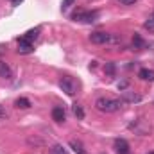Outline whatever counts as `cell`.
Masks as SVG:
<instances>
[{
    "label": "cell",
    "mask_w": 154,
    "mask_h": 154,
    "mask_svg": "<svg viewBox=\"0 0 154 154\" xmlns=\"http://www.w3.org/2000/svg\"><path fill=\"white\" fill-rule=\"evenodd\" d=\"M32 50H34V43L32 41L25 39L23 36L18 38V54H31Z\"/></svg>",
    "instance_id": "6"
},
{
    "label": "cell",
    "mask_w": 154,
    "mask_h": 154,
    "mask_svg": "<svg viewBox=\"0 0 154 154\" xmlns=\"http://www.w3.org/2000/svg\"><path fill=\"white\" fill-rule=\"evenodd\" d=\"M143 47H145L143 39L140 38V34H136V32H134V36H133V48H136V50H142Z\"/></svg>",
    "instance_id": "14"
},
{
    "label": "cell",
    "mask_w": 154,
    "mask_h": 154,
    "mask_svg": "<svg viewBox=\"0 0 154 154\" xmlns=\"http://www.w3.org/2000/svg\"><path fill=\"white\" fill-rule=\"evenodd\" d=\"M14 106L16 108H22V109H27V108H31V100L25 99V97H20V99L14 100Z\"/></svg>",
    "instance_id": "13"
},
{
    "label": "cell",
    "mask_w": 154,
    "mask_h": 154,
    "mask_svg": "<svg viewBox=\"0 0 154 154\" xmlns=\"http://www.w3.org/2000/svg\"><path fill=\"white\" fill-rule=\"evenodd\" d=\"M95 108L100 111V113H115L122 108V100H116V99H109V97H100L95 100Z\"/></svg>",
    "instance_id": "1"
},
{
    "label": "cell",
    "mask_w": 154,
    "mask_h": 154,
    "mask_svg": "<svg viewBox=\"0 0 154 154\" xmlns=\"http://www.w3.org/2000/svg\"><path fill=\"white\" fill-rule=\"evenodd\" d=\"M74 2H75V0H63V4H61V9H63V11H66V9H68V7H70Z\"/></svg>",
    "instance_id": "20"
},
{
    "label": "cell",
    "mask_w": 154,
    "mask_h": 154,
    "mask_svg": "<svg viewBox=\"0 0 154 154\" xmlns=\"http://www.w3.org/2000/svg\"><path fill=\"white\" fill-rule=\"evenodd\" d=\"M38 36H39V27H36V29H31V31H27V32L23 34V38L29 39V41H34Z\"/></svg>",
    "instance_id": "16"
},
{
    "label": "cell",
    "mask_w": 154,
    "mask_h": 154,
    "mask_svg": "<svg viewBox=\"0 0 154 154\" xmlns=\"http://www.w3.org/2000/svg\"><path fill=\"white\" fill-rule=\"evenodd\" d=\"M129 129L134 131V133L140 134V136H145V134L151 133V124H149L145 118H136V120H133V122L129 124Z\"/></svg>",
    "instance_id": "3"
},
{
    "label": "cell",
    "mask_w": 154,
    "mask_h": 154,
    "mask_svg": "<svg viewBox=\"0 0 154 154\" xmlns=\"http://www.w3.org/2000/svg\"><path fill=\"white\" fill-rule=\"evenodd\" d=\"M138 77H140L142 81H149V82H152V81H154V70H149V68H142V70L138 72Z\"/></svg>",
    "instance_id": "11"
},
{
    "label": "cell",
    "mask_w": 154,
    "mask_h": 154,
    "mask_svg": "<svg viewBox=\"0 0 154 154\" xmlns=\"http://www.w3.org/2000/svg\"><path fill=\"white\" fill-rule=\"evenodd\" d=\"M118 2H120L122 5H133V4H134L136 0H118Z\"/></svg>",
    "instance_id": "22"
},
{
    "label": "cell",
    "mask_w": 154,
    "mask_h": 154,
    "mask_svg": "<svg viewBox=\"0 0 154 154\" xmlns=\"http://www.w3.org/2000/svg\"><path fill=\"white\" fill-rule=\"evenodd\" d=\"M72 113H74V116H75L77 120H82L84 118V109L81 108V104H74L72 106Z\"/></svg>",
    "instance_id": "15"
},
{
    "label": "cell",
    "mask_w": 154,
    "mask_h": 154,
    "mask_svg": "<svg viewBox=\"0 0 154 154\" xmlns=\"http://www.w3.org/2000/svg\"><path fill=\"white\" fill-rule=\"evenodd\" d=\"M149 18H151V20H154V11H152V14H151V16H149Z\"/></svg>",
    "instance_id": "25"
},
{
    "label": "cell",
    "mask_w": 154,
    "mask_h": 154,
    "mask_svg": "<svg viewBox=\"0 0 154 154\" xmlns=\"http://www.w3.org/2000/svg\"><path fill=\"white\" fill-rule=\"evenodd\" d=\"M90 41L95 43V45H106V43H118L120 38H118L116 34H109V32H100V31H97V32H91V34H90Z\"/></svg>",
    "instance_id": "2"
},
{
    "label": "cell",
    "mask_w": 154,
    "mask_h": 154,
    "mask_svg": "<svg viewBox=\"0 0 154 154\" xmlns=\"http://www.w3.org/2000/svg\"><path fill=\"white\" fill-rule=\"evenodd\" d=\"M50 154H68V151L63 145H52L50 147Z\"/></svg>",
    "instance_id": "17"
},
{
    "label": "cell",
    "mask_w": 154,
    "mask_h": 154,
    "mask_svg": "<svg viewBox=\"0 0 154 154\" xmlns=\"http://www.w3.org/2000/svg\"><path fill=\"white\" fill-rule=\"evenodd\" d=\"M52 118H54L57 124L65 122V118H66V113H65V109H63L61 106H56V108L52 109Z\"/></svg>",
    "instance_id": "10"
},
{
    "label": "cell",
    "mask_w": 154,
    "mask_h": 154,
    "mask_svg": "<svg viewBox=\"0 0 154 154\" xmlns=\"http://www.w3.org/2000/svg\"><path fill=\"white\" fill-rule=\"evenodd\" d=\"M106 72H108L109 75H113V74H115V65H113V63H108V65H106Z\"/></svg>",
    "instance_id": "21"
},
{
    "label": "cell",
    "mask_w": 154,
    "mask_h": 154,
    "mask_svg": "<svg viewBox=\"0 0 154 154\" xmlns=\"http://www.w3.org/2000/svg\"><path fill=\"white\" fill-rule=\"evenodd\" d=\"M122 104H134V102H140L142 100V95L140 93H134V91H124L122 93Z\"/></svg>",
    "instance_id": "7"
},
{
    "label": "cell",
    "mask_w": 154,
    "mask_h": 154,
    "mask_svg": "<svg viewBox=\"0 0 154 154\" xmlns=\"http://www.w3.org/2000/svg\"><path fill=\"white\" fill-rule=\"evenodd\" d=\"M143 27H145L147 31H151V32H154V20H151V18H147V22L143 23Z\"/></svg>",
    "instance_id": "18"
},
{
    "label": "cell",
    "mask_w": 154,
    "mask_h": 154,
    "mask_svg": "<svg viewBox=\"0 0 154 154\" xmlns=\"http://www.w3.org/2000/svg\"><path fill=\"white\" fill-rule=\"evenodd\" d=\"M115 149L116 154H129V143L124 138H118V140H115Z\"/></svg>",
    "instance_id": "9"
},
{
    "label": "cell",
    "mask_w": 154,
    "mask_h": 154,
    "mask_svg": "<svg viewBox=\"0 0 154 154\" xmlns=\"http://www.w3.org/2000/svg\"><path fill=\"white\" fill-rule=\"evenodd\" d=\"M127 88V81H122V82H118V90H125Z\"/></svg>",
    "instance_id": "23"
},
{
    "label": "cell",
    "mask_w": 154,
    "mask_h": 154,
    "mask_svg": "<svg viewBox=\"0 0 154 154\" xmlns=\"http://www.w3.org/2000/svg\"><path fill=\"white\" fill-rule=\"evenodd\" d=\"M149 154H154V152H149Z\"/></svg>",
    "instance_id": "26"
},
{
    "label": "cell",
    "mask_w": 154,
    "mask_h": 154,
    "mask_svg": "<svg viewBox=\"0 0 154 154\" xmlns=\"http://www.w3.org/2000/svg\"><path fill=\"white\" fill-rule=\"evenodd\" d=\"M7 116H9V113H7V109H5V108H4V106L0 104V120H5Z\"/></svg>",
    "instance_id": "19"
},
{
    "label": "cell",
    "mask_w": 154,
    "mask_h": 154,
    "mask_svg": "<svg viewBox=\"0 0 154 154\" xmlns=\"http://www.w3.org/2000/svg\"><path fill=\"white\" fill-rule=\"evenodd\" d=\"M99 16V13L97 11H75L74 14H72V20H75V22H86V23H91V22H95V18Z\"/></svg>",
    "instance_id": "5"
},
{
    "label": "cell",
    "mask_w": 154,
    "mask_h": 154,
    "mask_svg": "<svg viewBox=\"0 0 154 154\" xmlns=\"http://www.w3.org/2000/svg\"><path fill=\"white\" fill-rule=\"evenodd\" d=\"M20 2H22V0H11V4H13V5H20Z\"/></svg>",
    "instance_id": "24"
},
{
    "label": "cell",
    "mask_w": 154,
    "mask_h": 154,
    "mask_svg": "<svg viewBox=\"0 0 154 154\" xmlns=\"http://www.w3.org/2000/svg\"><path fill=\"white\" fill-rule=\"evenodd\" d=\"M13 68L7 65V63H4V61H0V77L2 79H7V81H11L13 79Z\"/></svg>",
    "instance_id": "8"
},
{
    "label": "cell",
    "mask_w": 154,
    "mask_h": 154,
    "mask_svg": "<svg viewBox=\"0 0 154 154\" xmlns=\"http://www.w3.org/2000/svg\"><path fill=\"white\" fill-rule=\"evenodd\" d=\"M68 145L74 149V152H75V154H88V152H86V149L82 147V143H81L79 140H70V143H68Z\"/></svg>",
    "instance_id": "12"
},
{
    "label": "cell",
    "mask_w": 154,
    "mask_h": 154,
    "mask_svg": "<svg viewBox=\"0 0 154 154\" xmlns=\"http://www.w3.org/2000/svg\"><path fill=\"white\" fill-rule=\"evenodd\" d=\"M59 88H61L66 95H75L77 93V82L68 75H65V77L59 79Z\"/></svg>",
    "instance_id": "4"
}]
</instances>
